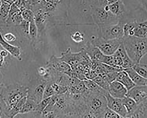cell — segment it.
Listing matches in <instances>:
<instances>
[{
  "instance_id": "cell-11",
  "label": "cell",
  "mask_w": 147,
  "mask_h": 118,
  "mask_svg": "<svg viewBox=\"0 0 147 118\" xmlns=\"http://www.w3.org/2000/svg\"><path fill=\"white\" fill-rule=\"evenodd\" d=\"M147 86H136L128 91L126 96L129 97L139 104L147 99Z\"/></svg>"
},
{
  "instance_id": "cell-21",
  "label": "cell",
  "mask_w": 147,
  "mask_h": 118,
  "mask_svg": "<svg viewBox=\"0 0 147 118\" xmlns=\"http://www.w3.org/2000/svg\"><path fill=\"white\" fill-rule=\"evenodd\" d=\"M122 102L127 115L133 113L137 109L138 105L133 99L127 96L122 99Z\"/></svg>"
},
{
  "instance_id": "cell-35",
  "label": "cell",
  "mask_w": 147,
  "mask_h": 118,
  "mask_svg": "<svg viewBox=\"0 0 147 118\" xmlns=\"http://www.w3.org/2000/svg\"><path fill=\"white\" fill-rule=\"evenodd\" d=\"M71 38L74 41L77 43H81L85 40L84 34L79 31L72 34Z\"/></svg>"
},
{
  "instance_id": "cell-13",
  "label": "cell",
  "mask_w": 147,
  "mask_h": 118,
  "mask_svg": "<svg viewBox=\"0 0 147 118\" xmlns=\"http://www.w3.org/2000/svg\"><path fill=\"white\" fill-rule=\"evenodd\" d=\"M107 91L112 97L122 99L126 96L128 90L120 83L115 80L109 84Z\"/></svg>"
},
{
  "instance_id": "cell-20",
  "label": "cell",
  "mask_w": 147,
  "mask_h": 118,
  "mask_svg": "<svg viewBox=\"0 0 147 118\" xmlns=\"http://www.w3.org/2000/svg\"><path fill=\"white\" fill-rule=\"evenodd\" d=\"M147 21L137 22L133 30L134 36L140 38H147Z\"/></svg>"
},
{
  "instance_id": "cell-15",
  "label": "cell",
  "mask_w": 147,
  "mask_h": 118,
  "mask_svg": "<svg viewBox=\"0 0 147 118\" xmlns=\"http://www.w3.org/2000/svg\"><path fill=\"white\" fill-rule=\"evenodd\" d=\"M108 6L110 12L119 18L125 13L126 9L123 1H108Z\"/></svg>"
},
{
  "instance_id": "cell-4",
  "label": "cell",
  "mask_w": 147,
  "mask_h": 118,
  "mask_svg": "<svg viewBox=\"0 0 147 118\" xmlns=\"http://www.w3.org/2000/svg\"><path fill=\"white\" fill-rule=\"evenodd\" d=\"M125 12L122 18L126 22L147 21V0L123 1Z\"/></svg>"
},
{
  "instance_id": "cell-32",
  "label": "cell",
  "mask_w": 147,
  "mask_h": 118,
  "mask_svg": "<svg viewBox=\"0 0 147 118\" xmlns=\"http://www.w3.org/2000/svg\"><path fill=\"white\" fill-rule=\"evenodd\" d=\"M52 81L48 82L45 89L43 99L51 97L55 95V92L51 86V82Z\"/></svg>"
},
{
  "instance_id": "cell-7",
  "label": "cell",
  "mask_w": 147,
  "mask_h": 118,
  "mask_svg": "<svg viewBox=\"0 0 147 118\" xmlns=\"http://www.w3.org/2000/svg\"><path fill=\"white\" fill-rule=\"evenodd\" d=\"M88 109L99 118L107 108V100L102 94L91 92L86 99Z\"/></svg>"
},
{
  "instance_id": "cell-5",
  "label": "cell",
  "mask_w": 147,
  "mask_h": 118,
  "mask_svg": "<svg viewBox=\"0 0 147 118\" xmlns=\"http://www.w3.org/2000/svg\"><path fill=\"white\" fill-rule=\"evenodd\" d=\"M125 23L119 19L116 24L97 26L98 36L105 40L122 39L124 36L123 28Z\"/></svg>"
},
{
  "instance_id": "cell-33",
  "label": "cell",
  "mask_w": 147,
  "mask_h": 118,
  "mask_svg": "<svg viewBox=\"0 0 147 118\" xmlns=\"http://www.w3.org/2000/svg\"><path fill=\"white\" fill-rule=\"evenodd\" d=\"M21 15L24 20L30 22L34 19L33 12L30 9H26L22 12Z\"/></svg>"
},
{
  "instance_id": "cell-39",
  "label": "cell",
  "mask_w": 147,
  "mask_h": 118,
  "mask_svg": "<svg viewBox=\"0 0 147 118\" xmlns=\"http://www.w3.org/2000/svg\"><path fill=\"white\" fill-rule=\"evenodd\" d=\"M79 118H98L88 108L79 116Z\"/></svg>"
},
{
  "instance_id": "cell-40",
  "label": "cell",
  "mask_w": 147,
  "mask_h": 118,
  "mask_svg": "<svg viewBox=\"0 0 147 118\" xmlns=\"http://www.w3.org/2000/svg\"><path fill=\"white\" fill-rule=\"evenodd\" d=\"M3 37L4 40L8 42H14L16 39L15 35L11 33H6L3 35Z\"/></svg>"
},
{
  "instance_id": "cell-8",
  "label": "cell",
  "mask_w": 147,
  "mask_h": 118,
  "mask_svg": "<svg viewBox=\"0 0 147 118\" xmlns=\"http://www.w3.org/2000/svg\"><path fill=\"white\" fill-rule=\"evenodd\" d=\"M92 44L97 47L104 55H113L121 43L123 39L105 40L97 37L91 41Z\"/></svg>"
},
{
  "instance_id": "cell-27",
  "label": "cell",
  "mask_w": 147,
  "mask_h": 118,
  "mask_svg": "<svg viewBox=\"0 0 147 118\" xmlns=\"http://www.w3.org/2000/svg\"><path fill=\"white\" fill-rule=\"evenodd\" d=\"M51 86L55 94L58 96L64 95L68 91V87L58 84L55 82H52Z\"/></svg>"
},
{
  "instance_id": "cell-37",
  "label": "cell",
  "mask_w": 147,
  "mask_h": 118,
  "mask_svg": "<svg viewBox=\"0 0 147 118\" xmlns=\"http://www.w3.org/2000/svg\"><path fill=\"white\" fill-rule=\"evenodd\" d=\"M4 86L2 84H0V118L4 114V111L5 109V105L2 96V91Z\"/></svg>"
},
{
  "instance_id": "cell-45",
  "label": "cell",
  "mask_w": 147,
  "mask_h": 118,
  "mask_svg": "<svg viewBox=\"0 0 147 118\" xmlns=\"http://www.w3.org/2000/svg\"><path fill=\"white\" fill-rule=\"evenodd\" d=\"M1 78H2V75H1V71H0V81L1 80ZM2 84V83H1V82H0V84Z\"/></svg>"
},
{
  "instance_id": "cell-10",
  "label": "cell",
  "mask_w": 147,
  "mask_h": 118,
  "mask_svg": "<svg viewBox=\"0 0 147 118\" xmlns=\"http://www.w3.org/2000/svg\"><path fill=\"white\" fill-rule=\"evenodd\" d=\"M108 108L117 113L122 117L127 115V111L122 103V99L112 97L108 93L105 96Z\"/></svg>"
},
{
  "instance_id": "cell-31",
  "label": "cell",
  "mask_w": 147,
  "mask_h": 118,
  "mask_svg": "<svg viewBox=\"0 0 147 118\" xmlns=\"http://www.w3.org/2000/svg\"><path fill=\"white\" fill-rule=\"evenodd\" d=\"M92 80L98 86L107 91L109 84L101 76L98 75Z\"/></svg>"
},
{
  "instance_id": "cell-41",
  "label": "cell",
  "mask_w": 147,
  "mask_h": 118,
  "mask_svg": "<svg viewBox=\"0 0 147 118\" xmlns=\"http://www.w3.org/2000/svg\"><path fill=\"white\" fill-rule=\"evenodd\" d=\"M38 73L40 76L44 77H47L49 73L47 69L43 67H40L38 68Z\"/></svg>"
},
{
  "instance_id": "cell-46",
  "label": "cell",
  "mask_w": 147,
  "mask_h": 118,
  "mask_svg": "<svg viewBox=\"0 0 147 118\" xmlns=\"http://www.w3.org/2000/svg\"><path fill=\"white\" fill-rule=\"evenodd\" d=\"M2 4V1H0V8H1V5Z\"/></svg>"
},
{
  "instance_id": "cell-12",
  "label": "cell",
  "mask_w": 147,
  "mask_h": 118,
  "mask_svg": "<svg viewBox=\"0 0 147 118\" xmlns=\"http://www.w3.org/2000/svg\"><path fill=\"white\" fill-rule=\"evenodd\" d=\"M83 49L89 57L92 63H101L104 55L97 47L92 44L91 41L85 44Z\"/></svg>"
},
{
  "instance_id": "cell-29",
  "label": "cell",
  "mask_w": 147,
  "mask_h": 118,
  "mask_svg": "<svg viewBox=\"0 0 147 118\" xmlns=\"http://www.w3.org/2000/svg\"><path fill=\"white\" fill-rule=\"evenodd\" d=\"M21 13L12 16L9 18L7 19L5 22L6 23L19 26L23 20L21 15Z\"/></svg>"
},
{
  "instance_id": "cell-30",
  "label": "cell",
  "mask_w": 147,
  "mask_h": 118,
  "mask_svg": "<svg viewBox=\"0 0 147 118\" xmlns=\"http://www.w3.org/2000/svg\"><path fill=\"white\" fill-rule=\"evenodd\" d=\"M114 55L121 58L123 61L129 58L125 50L123 42L120 45Z\"/></svg>"
},
{
  "instance_id": "cell-38",
  "label": "cell",
  "mask_w": 147,
  "mask_h": 118,
  "mask_svg": "<svg viewBox=\"0 0 147 118\" xmlns=\"http://www.w3.org/2000/svg\"><path fill=\"white\" fill-rule=\"evenodd\" d=\"M21 13L22 12L15 2L11 5L9 14L6 20L14 14Z\"/></svg>"
},
{
  "instance_id": "cell-6",
  "label": "cell",
  "mask_w": 147,
  "mask_h": 118,
  "mask_svg": "<svg viewBox=\"0 0 147 118\" xmlns=\"http://www.w3.org/2000/svg\"><path fill=\"white\" fill-rule=\"evenodd\" d=\"M60 57L61 60L70 66L71 69L80 63L90 64L92 62L89 57L83 49L78 52L74 53L69 48L62 52Z\"/></svg>"
},
{
  "instance_id": "cell-36",
  "label": "cell",
  "mask_w": 147,
  "mask_h": 118,
  "mask_svg": "<svg viewBox=\"0 0 147 118\" xmlns=\"http://www.w3.org/2000/svg\"><path fill=\"white\" fill-rule=\"evenodd\" d=\"M30 22L23 20L19 25L22 32L24 36L29 39V29Z\"/></svg>"
},
{
  "instance_id": "cell-2",
  "label": "cell",
  "mask_w": 147,
  "mask_h": 118,
  "mask_svg": "<svg viewBox=\"0 0 147 118\" xmlns=\"http://www.w3.org/2000/svg\"><path fill=\"white\" fill-rule=\"evenodd\" d=\"M107 0L90 1L91 15L94 23L97 26L116 24L119 18L106 10Z\"/></svg>"
},
{
  "instance_id": "cell-18",
  "label": "cell",
  "mask_w": 147,
  "mask_h": 118,
  "mask_svg": "<svg viewBox=\"0 0 147 118\" xmlns=\"http://www.w3.org/2000/svg\"><path fill=\"white\" fill-rule=\"evenodd\" d=\"M124 70L136 86H147V79L140 75L132 68Z\"/></svg>"
},
{
  "instance_id": "cell-43",
  "label": "cell",
  "mask_w": 147,
  "mask_h": 118,
  "mask_svg": "<svg viewBox=\"0 0 147 118\" xmlns=\"http://www.w3.org/2000/svg\"><path fill=\"white\" fill-rule=\"evenodd\" d=\"M1 54L3 57L5 58L8 56V53L5 50H2L1 51Z\"/></svg>"
},
{
  "instance_id": "cell-24",
  "label": "cell",
  "mask_w": 147,
  "mask_h": 118,
  "mask_svg": "<svg viewBox=\"0 0 147 118\" xmlns=\"http://www.w3.org/2000/svg\"><path fill=\"white\" fill-rule=\"evenodd\" d=\"M38 31L34 19L30 22L29 29V39L34 43L38 37Z\"/></svg>"
},
{
  "instance_id": "cell-14",
  "label": "cell",
  "mask_w": 147,
  "mask_h": 118,
  "mask_svg": "<svg viewBox=\"0 0 147 118\" xmlns=\"http://www.w3.org/2000/svg\"><path fill=\"white\" fill-rule=\"evenodd\" d=\"M0 45L3 48L12 56L16 58L19 61H21V52L20 47L12 45L5 41L4 39L2 33L0 32Z\"/></svg>"
},
{
  "instance_id": "cell-34",
  "label": "cell",
  "mask_w": 147,
  "mask_h": 118,
  "mask_svg": "<svg viewBox=\"0 0 147 118\" xmlns=\"http://www.w3.org/2000/svg\"><path fill=\"white\" fill-rule=\"evenodd\" d=\"M119 115L107 108L99 118H122Z\"/></svg>"
},
{
  "instance_id": "cell-23",
  "label": "cell",
  "mask_w": 147,
  "mask_h": 118,
  "mask_svg": "<svg viewBox=\"0 0 147 118\" xmlns=\"http://www.w3.org/2000/svg\"><path fill=\"white\" fill-rule=\"evenodd\" d=\"M137 22H138L137 21H134L128 22L125 24L123 28L124 36H134L133 30Z\"/></svg>"
},
{
  "instance_id": "cell-16",
  "label": "cell",
  "mask_w": 147,
  "mask_h": 118,
  "mask_svg": "<svg viewBox=\"0 0 147 118\" xmlns=\"http://www.w3.org/2000/svg\"><path fill=\"white\" fill-rule=\"evenodd\" d=\"M47 83V81H43L35 87L33 92H29L28 97L33 100L36 105L43 99L45 89Z\"/></svg>"
},
{
  "instance_id": "cell-3",
  "label": "cell",
  "mask_w": 147,
  "mask_h": 118,
  "mask_svg": "<svg viewBox=\"0 0 147 118\" xmlns=\"http://www.w3.org/2000/svg\"><path fill=\"white\" fill-rule=\"evenodd\" d=\"M122 39L129 57L135 64L140 63L147 54V38L124 36Z\"/></svg>"
},
{
  "instance_id": "cell-28",
  "label": "cell",
  "mask_w": 147,
  "mask_h": 118,
  "mask_svg": "<svg viewBox=\"0 0 147 118\" xmlns=\"http://www.w3.org/2000/svg\"><path fill=\"white\" fill-rule=\"evenodd\" d=\"M51 98L50 97L43 99L40 102L36 105L34 112L42 114L47 107Z\"/></svg>"
},
{
  "instance_id": "cell-19",
  "label": "cell",
  "mask_w": 147,
  "mask_h": 118,
  "mask_svg": "<svg viewBox=\"0 0 147 118\" xmlns=\"http://www.w3.org/2000/svg\"><path fill=\"white\" fill-rule=\"evenodd\" d=\"M82 81L86 88L90 92L100 94L105 96L108 92L98 86L92 80L87 79Z\"/></svg>"
},
{
  "instance_id": "cell-17",
  "label": "cell",
  "mask_w": 147,
  "mask_h": 118,
  "mask_svg": "<svg viewBox=\"0 0 147 118\" xmlns=\"http://www.w3.org/2000/svg\"><path fill=\"white\" fill-rule=\"evenodd\" d=\"M116 80L123 85L128 91L136 86L124 70L118 73Z\"/></svg>"
},
{
  "instance_id": "cell-22",
  "label": "cell",
  "mask_w": 147,
  "mask_h": 118,
  "mask_svg": "<svg viewBox=\"0 0 147 118\" xmlns=\"http://www.w3.org/2000/svg\"><path fill=\"white\" fill-rule=\"evenodd\" d=\"M36 104L31 99L28 98L26 102L23 106L19 114H24L34 112Z\"/></svg>"
},
{
  "instance_id": "cell-26",
  "label": "cell",
  "mask_w": 147,
  "mask_h": 118,
  "mask_svg": "<svg viewBox=\"0 0 147 118\" xmlns=\"http://www.w3.org/2000/svg\"><path fill=\"white\" fill-rule=\"evenodd\" d=\"M2 1V4L0 8V17L5 21L8 15L11 5L6 1Z\"/></svg>"
},
{
  "instance_id": "cell-42",
  "label": "cell",
  "mask_w": 147,
  "mask_h": 118,
  "mask_svg": "<svg viewBox=\"0 0 147 118\" xmlns=\"http://www.w3.org/2000/svg\"><path fill=\"white\" fill-rule=\"evenodd\" d=\"M1 51L0 50V68H2L4 66L5 64V58L1 55Z\"/></svg>"
},
{
  "instance_id": "cell-44",
  "label": "cell",
  "mask_w": 147,
  "mask_h": 118,
  "mask_svg": "<svg viewBox=\"0 0 147 118\" xmlns=\"http://www.w3.org/2000/svg\"><path fill=\"white\" fill-rule=\"evenodd\" d=\"M1 118H10V117L7 116L5 114H4Z\"/></svg>"
},
{
  "instance_id": "cell-9",
  "label": "cell",
  "mask_w": 147,
  "mask_h": 118,
  "mask_svg": "<svg viewBox=\"0 0 147 118\" xmlns=\"http://www.w3.org/2000/svg\"><path fill=\"white\" fill-rule=\"evenodd\" d=\"M46 68L49 72L55 74L56 76L67 75L72 70L69 65L61 60L60 57L55 56H52L47 62Z\"/></svg>"
},
{
  "instance_id": "cell-1",
  "label": "cell",
  "mask_w": 147,
  "mask_h": 118,
  "mask_svg": "<svg viewBox=\"0 0 147 118\" xmlns=\"http://www.w3.org/2000/svg\"><path fill=\"white\" fill-rule=\"evenodd\" d=\"M29 92V88L18 84L4 86L2 96L5 105L4 114L10 118L18 115L16 106L21 100L28 96Z\"/></svg>"
},
{
  "instance_id": "cell-25",
  "label": "cell",
  "mask_w": 147,
  "mask_h": 118,
  "mask_svg": "<svg viewBox=\"0 0 147 118\" xmlns=\"http://www.w3.org/2000/svg\"><path fill=\"white\" fill-rule=\"evenodd\" d=\"M132 68L140 75L147 79V68L146 63H139L134 64Z\"/></svg>"
}]
</instances>
